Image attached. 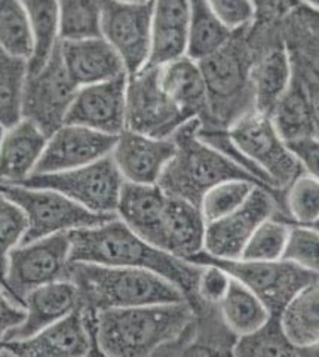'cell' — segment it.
<instances>
[{
  "instance_id": "6da1fadb",
  "label": "cell",
  "mask_w": 319,
  "mask_h": 357,
  "mask_svg": "<svg viewBox=\"0 0 319 357\" xmlns=\"http://www.w3.org/2000/svg\"><path fill=\"white\" fill-rule=\"evenodd\" d=\"M191 301L110 308L94 313V338L105 356H150L175 342L188 344L195 334Z\"/></svg>"
},
{
  "instance_id": "7a4b0ae2",
  "label": "cell",
  "mask_w": 319,
  "mask_h": 357,
  "mask_svg": "<svg viewBox=\"0 0 319 357\" xmlns=\"http://www.w3.org/2000/svg\"><path fill=\"white\" fill-rule=\"evenodd\" d=\"M70 241L72 263L151 270L174 282L191 303L196 298L200 264L151 245L117 215L96 227L70 231Z\"/></svg>"
},
{
  "instance_id": "3957f363",
  "label": "cell",
  "mask_w": 319,
  "mask_h": 357,
  "mask_svg": "<svg viewBox=\"0 0 319 357\" xmlns=\"http://www.w3.org/2000/svg\"><path fill=\"white\" fill-rule=\"evenodd\" d=\"M67 273L80 289L84 307L94 313L187 300L174 282L146 268L72 263Z\"/></svg>"
},
{
  "instance_id": "277c9868",
  "label": "cell",
  "mask_w": 319,
  "mask_h": 357,
  "mask_svg": "<svg viewBox=\"0 0 319 357\" xmlns=\"http://www.w3.org/2000/svg\"><path fill=\"white\" fill-rule=\"evenodd\" d=\"M200 125V119H193L174 135L177 151L158 183L163 192L199 206L208 190L223 181L251 180L258 183L251 174L200 138L198 134Z\"/></svg>"
},
{
  "instance_id": "5b68a950",
  "label": "cell",
  "mask_w": 319,
  "mask_h": 357,
  "mask_svg": "<svg viewBox=\"0 0 319 357\" xmlns=\"http://www.w3.org/2000/svg\"><path fill=\"white\" fill-rule=\"evenodd\" d=\"M208 91L209 128L228 129L236 119L254 109L251 86L253 58L248 46L235 31L220 51L199 61Z\"/></svg>"
},
{
  "instance_id": "8992f818",
  "label": "cell",
  "mask_w": 319,
  "mask_h": 357,
  "mask_svg": "<svg viewBox=\"0 0 319 357\" xmlns=\"http://www.w3.org/2000/svg\"><path fill=\"white\" fill-rule=\"evenodd\" d=\"M2 196L14 200L27 213L30 229L22 243H30L58 233L96 227L116 217L92 212L51 188L2 184Z\"/></svg>"
},
{
  "instance_id": "52a82bcc",
  "label": "cell",
  "mask_w": 319,
  "mask_h": 357,
  "mask_svg": "<svg viewBox=\"0 0 319 357\" xmlns=\"http://www.w3.org/2000/svg\"><path fill=\"white\" fill-rule=\"evenodd\" d=\"M70 255V233L18 245L2 258L3 291L24 304L27 294L33 289L67 278L66 273L72 264Z\"/></svg>"
},
{
  "instance_id": "ba28073f",
  "label": "cell",
  "mask_w": 319,
  "mask_h": 357,
  "mask_svg": "<svg viewBox=\"0 0 319 357\" xmlns=\"http://www.w3.org/2000/svg\"><path fill=\"white\" fill-rule=\"evenodd\" d=\"M238 149L262 171L276 192L285 190L303 169L269 114L246 112L228 128Z\"/></svg>"
},
{
  "instance_id": "9c48e42d",
  "label": "cell",
  "mask_w": 319,
  "mask_h": 357,
  "mask_svg": "<svg viewBox=\"0 0 319 357\" xmlns=\"http://www.w3.org/2000/svg\"><path fill=\"white\" fill-rule=\"evenodd\" d=\"M21 184L51 188L92 212L101 215H116L125 180L110 154L107 158L76 169L54 174H33Z\"/></svg>"
},
{
  "instance_id": "30bf717a",
  "label": "cell",
  "mask_w": 319,
  "mask_h": 357,
  "mask_svg": "<svg viewBox=\"0 0 319 357\" xmlns=\"http://www.w3.org/2000/svg\"><path fill=\"white\" fill-rule=\"evenodd\" d=\"M192 263L211 261L226 268L230 275L250 288L263 304L269 308L272 314L283 312L295 295L307 284H311L318 276L306 271L285 259L276 261H221L212 259L204 252L191 259Z\"/></svg>"
},
{
  "instance_id": "8fae6325",
  "label": "cell",
  "mask_w": 319,
  "mask_h": 357,
  "mask_svg": "<svg viewBox=\"0 0 319 357\" xmlns=\"http://www.w3.org/2000/svg\"><path fill=\"white\" fill-rule=\"evenodd\" d=\"M188 119L161 86L159 67L146 66L128 76L126 129L150 137L168 138L183 128Z\"/></svg>"
},
{
  "instance_id": "7c38bea8",
  "label": "cell",
  "mask_w": 319,
  "mask_h": 357,
  "mask_svg": "<svg viewBox=\"0 0 319 357\" xmlns=\"http://www.w3.org/2000/svg\"><path fill=\"white\" fill-rule=\"evenodd\" d=\"M276 193L267 187L257 185L239 209L207 222L204 254L221 261L241 259L248 241L260 224L278 213Z\"/></svg>"
},
{
  "instance_id": "4fadbf2b",
  "label": "cell",
  "mask_w": 319,
  "mask_h": 357,
  "mask_svg": "<svg viewBox=\"0 0 319 357\" xmlns=\"http://www.w3.org/2000/svg\"><path fill=\"white\" fill-rule=\"evenodd\" d=\"M77 89L79 86L64 66L58 45L50 61L36 73H30L24 100V119L36 123L50 137L66 123Z\"/></svg>"
},
{
  "instance_id": "5bb4252c",
  "label": "cell",
  "mask_w": 319,
  "mask_h": 357,
  "mask_svg": "<svg viewBox=\"0 0 319 357\" xmlns=\"http://www.w3.org/2000/svg\"><path fill=\"white\" fill-rule=\"evenodd\" d=\"M103 38L125 64L128 76L143 70L151 54V3L125 5L104 0Z\"/></svg>"
},
{
  "instance_id": "9a60e30c",
  "label": "cell",
  "mask_w": 319,
  "mask_h": 357,
  "mask_svg": "<svg viewBox=\"0 0 319 357\" xmlns=\"http://www.w3.org/2000/svg\"><path fill=\"white\" fill-rule=\"evenodd\" d=\"M126 88L128 75L79 88L66 123L121 135L126 130Z\"/></svg>"
},
{
  "instance_id": "2e32d148",
  "label": "cell",
  "mask_w": 319,
  "mask_h": 357,
  "mask_svg": "<svg viewBox=\"0 0 319 357\" xmlns=\"http://www.w3.org/2000/svg\"><path fill=\"white\" fill-rule=\"evenodd\" d=\"M117 137L87 126L64 123L50 135L34 174L64 172L107 158L116 146Z\"/></svg>"
},
{
  "instance_id": "e0dca14e",
  "label": "cell",
  "mask_w": 319,
  "mask_h": 357,
  "mask_svg": "<svg viewBox=\"0 0 319 357\" xmlns=\"http://www.w3.org/2000/svg\"><path fill=\"white\" fill-rule=\"evenodd\" d=\"M175 151L174 137L158 138L126 129L117 137L112 158L126 183L158 184Z\"/></svg>"
},
{
  "instance_id": "ac0fdd59",
  "label": "cell",
  "mask_w": 319,
  "mask_h": 357,
  "mask_svg": "<svg viewBox=\"0 0 319 357\" xmlns=\"http://www.w3.org/2000/svg\"><path fill=\"white\" fill-rule=\"evenodd\" d=\"M2 354L14 356H88L92 334L85 307L45 328L29 340L2 342Z\"/></svg>"
},
{
  "instance_id": "d6986e66",
  "label": "cell",
  "mask_w": 319,
  "mask_h": 357,
  "mask_svg": "<svg viewBox=\"0 0 319 357\" xmlns=\"http://www.w3.org/2000/svg\"><path fill=\"white\" fill-rule=\"evenodd\" d=\"M24 304L27 308L26 322L2 337V342L29 340L45 328L84 307L80 289L70 278L46 283L33 289L27 294Z\"/></svg>"
},
{
  "instance_id": "ffe728a7",
  "label": "cell",
  "mask_w": 319,
  "mask_h": 357,
  "mask_svg": "<svg viewBox=\"0 0 319 357\" xmlns=\"http://www.w3.org/2000/svg\"><path fill=\"white\" fill-rule=\"evenodd\" d=\"M60 52L70 77L79 88L128 75L122 58L103 36L63 40Z\"/></svg>"
},
{
  "instance_id": "44dd1931",
  "label": "cell",
  "mask_w": 319,
  "mask_h": 357,
  "mask_svg": "<svg viewBox=\"0 0 319 357\" xmlns=\"http://www.w3.org/2000/svg\"><path fill=\"white\" fill-rule=\"evenodd\" d=\"M48 138L45 130L29 119H22L17 125L2 129V184H21L31 176L43 156Z\"/></svg>"
},
{
  "instance_id": "7402d4cb",
  "label": "cell",
  "mask_w": 319,
  "mask_h": 357,
  "mask_svg": "<svg viewBox=\"0 0 319 357\" xmlns=\"http://www.w3.org/2000/svg\"><path fill=\"white\" fill-rule=\"evenodd\" d=\"M191 0H153L151 54L147 66H163L187 55Z\"/></svg>"
},
{
  "instance_id": "603a6c76",
  "label": "cell",
  "mask_w": 319,
  "mask_h": 357,
  "mask_svg": "<svg viewBox=\"0 0 319 357\" xmlns=\"http://www.w3.org/2000/svg\"><path fill=\"white\" fill-rule=\"evenodd\" d=\"M167 200L168 195L159 184L125 181L116 215L138 236L162 249V224Z\"/></svg>"
},
{
  "instance_id": "cb8c5ba5",
  "label": "cell",
  "mask_w": 319,
  "mask_h": 357,
  "mask_svg": "<svg viewBox=\"0 0 319 357\" xmlns=\"http://www.w3.org/2000/svg\"><path fill=\"white\" fill-rule=\"evenodd\" d=\"M168 195V193H167ZM207 221L192 202L168 195L162 224V249L191 261L204 252Z\"/></svg>"
},
{
  "instance_id": "d4e9b609",
  "label": "cell",
  "mask_w": 319,
  "mask_h": 357,
  "mask_svg": "<svg viewBox=\"0 0 319 357\" xmlns=\"http://www.w3.org/2000/svg\"><path fill=\"white\" fill-rule=\"evenodd\" d=\"M162 89L188 117L205 121L208 114V91L199 61L181 56L159 66Z\"/></svg>"
},
{
  "instance_id": "484cf974",
  "label": "cell",
  "mask_w": 319,
  "mask_h": 357,
  "mask_svg": "<svg viewBox=\"0 0 319 357\" xmlns=\"http://www.w3.org/2000/svg\"><path fill=\"white\" fill-rule=\"evenodd\" d=\"M250 76L254 109L270 114L294 77V64L287 43L272 45L254 58Z\"/></svg>"
},
{
  "instance_id": "4316f807",
  "label": "cell",
  "mask_w": 319,
  "mask_h": 357,
  "mask_svg": "<svg viewBox=\"0 0 319 357\" xmlns=\"http://www.w3.org/2000/svg\"><path fill=\"white\" fill-rule=\"evenodd\" d=\"M269 116L287 142L316 135L309 93L303 77L295 68L288 89L283 92Z\"/></svg>"
},
{
  "instance_id": "83f0119b",
  "label": "cell",
  "mask_w": 319,
  "mask_h": 357,
  "mask_svg": "<svg viewBox=\"0 0 319 357\" xmlns=\"http://www.w3.org/2000/svg\"><path fill=\"white\" fill-rule=\"evenodd\" d=\"M233 278V276H232ZM220 316L236 337L251 334L265 325L272 313L263 301L238 279H232L230 288L217 305Z\"/></svg>"
},
{
  "instance_id": "f1b7e54d",
  "label": "cell",
  "mask_w": 319,
  "mask_h": 357,
  "mask_svg": "<svg viewBox=\"0 0 319 357\" xmlns=\"http://www.w3.org/2000/svg\"><path fill=\"white\" fill-rule=\"evenodd\" d=\"M282 328L299 350L319 341V278L307 284L281 313Z\"/></svg>"
},
{
  "instance_id": "f546056e",
  "label": "cell",
  "mask_w": 319,
  "mask_h": 357,
  "mask_svg": "<svg viewBox=\"0 0 319 357\" xmlns=\"http://www.w3.org/2000/svg\"><path fill=\"white\" fill-rule=\"evenodd\" d=\"M31 24L34 52L29 61L30 73H36L61 43L60 2L58 0H22Z\"/></svg>"
},
{
  "instance_id": "4dcf8cb0",
  "label": "cell",
  "mask_w": 319,
  "mask_h": 357,
  "mask_svg": "<svg viewBox=\"0 0 319 357\" xmlns=\"http://www.w3.org/2000/svg\"><path fill=\"white\" fill-rule=\"evenodd\" d=\"M233 33L209 8L207 0H191L187 56L202 61L220 51L232 39Z\"/></svg>"
},
{
  "instance_id": "1f68e13d",
  "label": "cell",
  "mask_w": 319,
  "mask_h": 357,
  "mask_svg": "<svg viewBox=\"0 0 319 357\" xmlns=\"http://www.w3.org/2000/svg\"><path fill=\"white\" fill-rule=\"evenodd\" d=\"M30 77L29 59L0 51V119L2 129L24 119V100Z\"/></svg>"
},
{
  "instance_id": "d6a6232c",
  "label": "cell",
  "mask_w": 319,
  "mask_h": 357,
  "mask_svg": "<svg viewBox=\"0 0 319 357\" xmlns=\"http://www.w3.org/2000/svg\"><path fill=\"white\" fill-rule=\"evenodd\" d=\"M0 47L2 52L29 61L33 56L31 24L22 0H0Z\"/></svg>"
},
{
  "instance_id": "836d02e7",
  "label": "cell",
  "mask_w": 319,
  "mask_h": 357,
  "mask_svg": "<svg viewBox=\"0 0 319 357\" xmlns=\"http://www.w3.org/2000/svg\"><path fill=\"white\" fill-rule=\"evenodd\" d=\"M60 2L61 42L103 36L104 0H58Z\"/></svg>"
},
{
  "instance_id": "e575fe53",
  "label": "cell",
  "mask_w": 319,
  "mask_h": 357,
  "mask_svg": "<svg viewBox=\"0 0 319 357\" xmlns=\"http://www.w3.org/2000/svg\"><path fill=\"white\" fill-rule=\"evenodd\" d=\"M235 356H297V349L282 328L281 316L272 314L265 325L251 334L236 338Z\"/></svg>"
},
{
  "instance_id": "d590c367",
  "label": "cell",
  "mask_w": 319,
  "mask_h": 357,
  "mask_svg": "<svg viewBox=\"0 0 319 357\" xmlns=\"http://www.w3.org/2000/svg\"><path fill=\"white\" fill-rule=\"evenodd\" d=\"M282 193L290 222L313 225L319 220V181L313 176L302 172Z\"/></svg>"
},
{
  "instance_id": "8d00e7d4",
  "label": "cell",
  "mask_w": 319,
  "mask_h": 357,
  "mask_svg": "<svg viewBox=\"0 0 319 357\" xmlns=\"http://www.w3.org/2000/svg\"><path fill=\"white\" fill-rule=\"evenodd\" d=\"M257 185L260 184L251 180H229L208 190L199 205L205 221L220 220L239 209Z\"/></svg>"
},
{
  "instance_id": "74e56055",
  "label": "cell",
  "mask_w": 319,
  "mask_h": 357,
  "mask_svg": "<svg viewBox=\"0 0 319 357\" xmlns=\"http://www.w3.org/2000/svg\"><path fill=\"white\" fill-rule=\"evenodd\" d=\"M291 222L282 217H270L254 231L248 241L241 259L276 261L282 259Z\"/></svg>"
},
{
  "instance_id": "f35d334b",
  "label": "cell",
  "mask_w": 319,
  "mask_h": 357,
  "mask_svg": "<svg viewBox=\"0 0 319 357\" xmlns=\"http://www.w3.org/2000/svg\"><path fill=\"white\" fill-rule=\"evenodd\" d=\"M282 259L319 278V230L313 225L291 222Z\"/></svg>"
},
{
  "instance_id": "ab89813d",
  "label": "cell",
  "mask_w": 319,
  "mask_h": 357,
  "mask_svg": "<svg viewBox=\"0 0 319 357\" xmlns=\"http://www.w3.org/2000/svg\"><path fill=\"white\" fill-rule=\"evenodd\" d=\"M285 43L294 67L319 82V33L307 29L302 22L297 29L291 30V38Z\"/></svg>"
},
{
  "instance_id": "60d3db41",
  "label": "cell",
  "mask_w": 319,
  "mask_h": 357,
  "mask_svg": "<svg viewBox=\"0 0 319 357\" xmlns=\"http://www.w3.org/2000/svg\"><path fill=\"white\" fill-rule=\"evenodd\" d=\"M30 229V221L26 211L14 200L2 196L0 202V248L2 258L14 248L22 243Z\"/></svg>"
},
{
  "instance_id": "b9f144b4",
  "label": "cell",
  "mask_w": 319,
  "mask_h": 357,
  "mask_svg": "<svg viewBox=\"0 0 319 357\" xmlns=\"http://www.w3.org/2000/svg\"><path fill=\"white\" fill-rule=\"evenodd\" d=\"M196 264H200V271L193 303L200 301L209 305H218L230 288L232 275L226 268L211 261H200Z\"/></svg>"
},
{
  "instance_id": "7bdbcfd3",
  "label": "cell",
  "mask_w": 319,
  "mask_h": 357,
  "mask_svg": "<svg viewBox=\"0 0 319 357\" xmlns=\"http://www.w3.org/2000/svg\"><path fill=\"white\" fill-rule=\"evenodd\" d=\"M207 3L232 31L246 30L257 15L254 0H207Z\"/></svg>"
},
{
  "instance_id": "ee69618b",
  "label": "cell",
  "mask_w": 319,
  "mask_h": 357,
  "mask_svg": "<svg viewBox=\"0 0 319 357\" xmlns=\"http://www.w3.org/2000/svg\"><path fill=\"white\" fill-rule=\"evenodd\" d=\"M287 144L297 158L303 172L319 181V138L316 135L307 137Z\"/></svg>"
},
{
  "instance_id": "f6af8a7d",
  "label": "cell",
  "mask_w": 319,
  "mask_h": 357,
  "mask_svg": "<svg viewBox=\"0 0 319 357\" xmlns=\"http://www.w3.org/2000/svg\"><path fill=\"white\" fill-rule=\"evenodd\" d=\"M27 319V308L21 301L14 298L3 291L2 304H0V332L2 337L8 335L9 332L18 329Z\"/></svg>"
},
{
  "instance_id": "bcb514c9",
  "label": "cell",
  "mask_w": 319,
  "mask_h": 357,
  "mask_svg": "<svg viewBox=\"0 0 319 357\" xmlns=\"http://www.w3.org/2000/svg\"><path fill=\"white\" fill-rule=\"evenodd\" d=\"M294 64V63H292ZM295 68V67H294ZM297 70V68H295ZM299 71V70H297ZM300 73V71H299ZM300 76L304 80V85L307 88V93H309V101H311V109L313 114V121H315V128H316V137L319 138V82L300 73Z\"/></svg>"
},
{
  "instance_id": "7dc6e473",
  "label": "cell",
  "mask_w": 319,
  "mask_h": 357,
  "mask_svg": "<svg viewBox=\"0 0 319 357\" xmlns=\"http://www.w3.org/2000/svg\"><path fill=\"white\" fill-rule=\"evenodd\" d=\"M302 22L307 29H311L315 33H319V12L311 10L304 8V14L302 15Z\"/></svg>"
},
{
  "instance_id": "c3c4849f",
  "label": "cell",
  "mask_w": 319,
  "mask_h": 357,
  "mask_svg": "<svg viewBox=\"0 0 319 357\" xmlns=\"http://www.w3.org/2000/svg\"><path fill=\"white\" fill-rule=\"evenodd\" d=\"M299 356H319V341L299 350Z\"/></svg>"
},
{
  "instance_id": "681fc988",
  "label": "cell",
  "mask_w": 319,
  "mask_h": 357,
  "mask_svg": "<svg viewBox=\"0 0 319 357\" xmlns=\"http://www.w3.org/2000/svg\"><path fill=\"white\" fill-rule=\"evenodd\" d=\"M304 8L319 12V0H297Z\"/></svg>"
},
{
  "instance_id": "f907efd6",
  "label": "cell",
  "mask_w": 319,
  "mask_h": 357,
  "mask_svg": "<svg viewBox=\"0 0 319 357\" xmlns=\"http://www.w3.org/2000/svg\"><path fill=\"white\" fill-rule=\"evenodd\" d=\"M117 3H125V5H149L153 0H113Z\"/></svg>"
},
{
  "instance_id": "816d5d0a",
  "label": "cell",
  "mask_w": 319,
  "mask_h": 357,
  "mask_svg": "<svg viewBox=\"0 0 319 357\" xmlns=\"http://www.w3.org/2000/svg\"><path fill=\"white\" fill-rule=\"evenodd\" d=\"M313 227H316V229H318V230H319V220H318V221H316V222H315V224H313Z\"/></svg>"
}]
</instances>
